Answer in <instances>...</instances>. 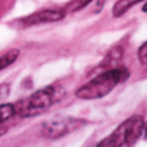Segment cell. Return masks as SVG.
I'll return each mask as SVG.
<instances>
[{
  "label": "cell",
  "instance_id": "obj_7",
  "mask_svg": "<svg viewBox=\"0 0 147 147\" xmlns=\"http://www.w3.org/2000/svg\"><path fill=\"white\" fill-rule=\"evenodd\" d=\"M123 55H124V49L121 46L113 47L108 51L107 56L102 61L101 63V65L103 66L102 67H108L109 66L113 65L114 63L116 64L121 60Z\"/></svg>",
  "mask_w": 147,
  "mask_h": 147
},
{
  "label": "cell",
  "instance_id": "obj_14",
  "mask_svg": "<svg viewBox=\"0 0 147 147\" xmlns=\"http://www.w3.org/2000/svg\"><path fill=\"white\" fill-rule=\"evenodd\" d=\"M7 131H8V128L6 126L0 125V137L3 136L4 134H5L7 132Z\"/></svg>",
  "mask_w": 147,
  "mask_h": 147
},
{
  "label": "cell",
  "instance_id": "obj_2",
  "mask_svg": "<svg viewBox=\"0 0 147 147\" xmlns=\"http://www.w3.org/2000/svg\"><path fill=\"white\" fill-rule=\"evenodd\" d=\"M65 95L66 90L61 85H49L20 100L16 106L14 105L15 110L21 118L39 116L54 105L59 103Z\"/></svg>",
  "mask_w": 147,
  "mask_h": 147
},
{
  "label": "cell",
  "instance_id": "obj_8",
  "mask_svg": "<svg viewBox=\"0 0 147 147\" xmlns=\"http://www.w3.org/2000/svg\"><path fill=\"white\" fill-rule=\"evenodd\" d=\"M20 50L18 49H11L0 56V71L13 64L18 60Z\"/></svg>",
  "mask_w": 147,
  "mask_h": 147
},
{
  "label": "cell",
  "instance_id": "obj_16",
  "mask_svg": "<svg viewBox=\"0 0 147 147\" xmlns=\"http://www.w3.org/2000/svg\"><path fill=\"white\" fill-rule=\"evenodd\" d=\"M142 11H143L144 12L147 13V2L143 5V7H142Z\"/></svg>",
  "mask_w": 147,
  "mask_h": 147
},
{
  "label": "cell",
  "instance_id": "obj_10",
  "mask_svg": "<svg viewBox=\"0 0 147 147\" xmlns=\"http://www.w3.org/2000/svg\"><path fill=\"white\" fill-rule=\"evenodd\" d=\"M16 113L15 106L11 103H5L0 105V125L10 119Z\"/></svg>",
  "mask_w": 147,
  "mask_h": 147
},
{
  "label": "cell",
  "instance_id": "obj_12",
  "mask_svg": "<svg viewBox=\"0 0 147 147\" xmlns=\"http://www.w3.org/2000/svg\"><path fill=\"white\" fill-rule=\"evenodd\" d=\"M11 93V85L9 83L4 82L0 84V100H6Z\"/></svg>",
  "mask_w": 147,
  "mask_h": 147
},
{
  "label": "cell",
  "instance_id": "obj_13",
  "mask_svg": "<svg viewBox=\"0 0 147 147\" xmlns=\"http://www.w3.org/2000/svg\"><path fill=\"white\" fill-rule=\"evenodd\" d=\"M105 4V0H99V1L97 2V12H100L101 10H102V7Z\"/></svg>",
  "mask_w": 147,
  "mask_h": 147
},
{
  "label": "cell",
  "instance_id": "obj_1",
  "mask_svg": "<svg viewBox=\"0 0 147 147\" xmlns=\"http://www.w3.org/2000/svg\"><path fill=\"white\" fill-rule=\"evenodd\" d=\"M129 76L130 73L125 67L110 68L82 86L75 94L80 100L100 99L109 94L119 84L125 82Z\"/></svg>",
  "mask_w": 147,
  "mask_h": 147
},
{
  "label": "cell",
  "instance_id": "obj_5",
  "mask_svg": "<svg viewBox=\"0 0 147 147\" xmlns=\"http://www.w3.org/2000/svg\"><path fill=\"white\" fill-rule=\"evenodd\" d=\"M67 12L64 9H47L34 12L21 20L22 27H31L42 24L55 23L65 18Z\"/></svg>",
  "mask_w": 147,
  "mask_h": 147
},
{
  "label": "cell",
  "instance_id": "obj_15",
  "mask_svg": "<svg viewBox=\"0 0 147 147\" xmlns=\"http://www.w3.org/2000/svg\"><path fill=\"white\" fill-rule=\"evenodd\" d=\"M144 139L147 140V123L146 125H144Z\"/></svg>",
  "mask_w": 147,
  "mask_h": 147
},
{
  "label": "cell",
  "instance_id": "obj_11",
  "mask_svg": "<svg viewBox=\"0 0 147 147\" xmlns=\"http://www.w3.org/2000/svg\"><path fill=\"white\" fill-rule=\"evenodd\" d=\"M138 57L142 64L147 65V41L139 47L138 50Z\"/></svg>",
  "mask_w": 147,
  "mask_h": 147
},
{
  "label": "cell",
  "instance_id": "obj_6",
  "mask_svg": "<svg viewBox=\"0 0 147 147\" xmlns=\"http://www.w3.org/2000/svg\"><path fill=\"white\" fill-rule=\"evenodd\" d=\"M144 0H118L114 4L112 13L113 18H119L123 16L132 6L143 2Z\"/></svg>",
  "mask_w": 147,
  "mask_h": 147
},
{
  "label": "cell",
  "instance_id": "obj_4",
  "mask_svg": "<svg viewBox=\"0 0 147 147\" xmlns=\"http://www.w3.org/2000/svg\"><path fill=\"white\" fill-rule=\"evenodd\" d=\"M86 123L87 121L82 119L55 117L42 124L41 132L42 135L47 138L56 139L82 128Z\"/></svg>",
  "mask_w": 147,
  "mask_h": 147
},
{
  "label": "cell",
  "instance_id": "obj_9",
  "mask_svg": "<svg viewBox=\"0 0 147 147\" xmlns=\"http://www.w3.org/2000/svg\"><path fill=\"white\" fill-rule=\"evenodd\" d=\"M93 1L94 0H70L63 9L67 13H75L83 10Z\"/></svg>",
  "mask_w": 147,
  "mask_h": 147
},
{
  "label": "cell",
  "instance_id": "obj_3",
  "mask_svg": "<svg viewBox=\"0 0 147 147\" xmlns=\"http://www.w3.org/2000/svg\"><path fill=\"white\" fill-rule=\"evenodd\" d=\"M144 119L140 115H132L122 122L109 136L97 144L101 147L133 146L143 134Z\"/></svg>",
  "mask_w": 147,
  "mask_h": 147
}]
</instances>
